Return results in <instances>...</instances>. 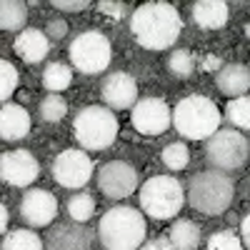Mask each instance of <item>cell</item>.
Returning <instances> with one entry per match:
<instances>
[{"label":"cell","mask_w":250,"mask_h":250,"mask_svg":"<svg viewBox=\"0 0 250 250\" xmlns=\"http://www.w3.org/2000/svg\"><path fill=\"white\" fill-rule=\"evenodd\" d=\"M183 20L180 13L163 0L143 3L130 15V33L138 40V45L148 50H168L180 38Z\"/></svg>","instance_id":"1"},{"label":"cell","mask_w":250,"mask_h":250,"mask_svg":"<svg viewBox=\"0 0 250 250\" xmlns=\"http://www.w3.org/2000/svg\"><path fill=\"white\" fill-rule=\"evenodd\" d=\"M148 225L140 210L128 205H115L98 220V240L105 250H135L143 245Z\"/></svg>","instance_id":"2"},{"label":"cell","mask_w":250,"mask_h":250,"mask_svg":"<svg viewBox=\"0 0 250 250\" xmlns=\"http://www.w3.org/2000/svg\"><path fill=\"white\" fill-rule=\"evenodd\" d=\"M220 118L215 100L205 95H185L173 110L175 130L188 140H210L220 130Z\"/></svg>","instance_id":"3"},{"label":"cell","mask_w":250,"mask_h":250,"mask_svg":"<svg viewBox=\"0 0 250 250\" xmlns=\"http://www.w3.org/2000/svg\"><path fill=\"white\" fill-rule=\"evenodd\" d=\"M235 185L220 170H203L188 183V203L203 215H220L233 203Z\"/></svg>","instance_id":"4"},{"label":"cell","mask_w":250,"mask_h":250,"mask_svg":"<svg viewBox=\"0 0 250 250\" xmlns=\"http://www.w3.org/2000/svg\"><path fill=\"white\" fill-rule=\"evenodd\" d=\"M75 140L85 150H105L118 138V118L110 108L88 105L75 115L73 123Z\"/></svg>","instance_id":"5"},{"label":"cell","mask_w":250,"mask_h":250,"mask_svg":"<svg viewBox=\"0 0 250 250\" xmlns=\"http://www.w3.org/2000/svg\"><path fill=\"white\" fill-rule=\"evenodd\" d=\"M185 203V190L173 175H155L140 188V208L153 220H170L180 213Z\"/></svg>","instance_id":"6"},{"label":"cell","mask_w":250,"mask_h":250,"mask_svg":"<svg viewBox=\"0 0 250 250\" xmlns=\"http://www.w3.org/2000/svg\"><path fill=\"white\" fill-rule=\"evenodd\" d=\"M250 158V143L235 128H223L205 143V160L213 170L230 173L245 165Z\"/></svg>","instance_id":"7"},{"label":"cell","mask_w":250,"mask_h":250,"mask_svg":"<svg viewBox=\"0 0 250 250\" xmlns=\"http://www.w3.org/2000/svg\"><path fill=\"white\" fill-rule=\"evenodd\" d=\"M68 53L75 70H80L83 75H98L110 65L113 48H110V40L100 30H85L75 35Z\"/></svg>","instance_id":"8"},{"label":"cell","mask_w":250,"mask_h":250,"mask_svg":"<svg viewBox=\"0 0 250 250\" xmlns=\"http://www.w3.org/2000/svg\"><path fill=\"white\" fill-rule=\"evenodd\" d=\"M98 188L110 200L128 198L138 188V170L125 160H110L98 170Z\"/></svg>","instance_id":"9"},{"label":"cell","mask_w":250,"mask_h":250,"mask_svg":"<svg viewBox=\"0 0 250 250\" xmlns=\"http://www.w3.org/2000/svg\"><path fill=\"white\" fill-rule=\"evenodd\" d=\"M93 175V160L85 150H75V148H68L62 150L60 155H55V163H53V178L62 185V188H83L88 185Z\"/></svg>","instance_id":"10"},{"label":"cell","mask_w":250,"mask_h":250,"mask_svg":"<svg viewBox=\"0 0 250 250\" xmlns=\"http://www.w3.org/2000/svg\"><path fill=\"white\" fill-rule=\"evenodd\" d=\"M133 128L143 135H160L170 128L173 110L163 98H140L133 108Z\"/></svg>","instance_id":"11"},{"label":"cell","mask_w":250,"mask_h":250,"mask_svg":"<svg viewBox=\"0 0 250 250\" xmlns=\"http://www.w3.org/2000/svg\"><path fill=\"white\" fill-rule=\"evenodd\" d=\"M0 175H3L8 185L28 188L40 175V163L35 160L30 150H10V153H3V158H0Z\"/></svg>","instance_id":"12"},{"label":"cell","mask_w":250,"mask_h":250,"mask_svg":"<svg viewBox=\"0 0 250 250\" xmlns=\"http://www.w3.org/2000/svg\"><path fill=\"white\" fill-rule=\"evenodd\" d=\"M55 215H58V200L43 188H33L20 200V218L30 228H45L55 220Z\"/></svg>","instance_id":"13"},{"label":"cell","mask_w":250,"mask_h":250,"mask_svg":"<svg viewBox=\"0 0 250 250\" xmlns=\"http://www.w3.org/2000/svg\"><path fill=\"white\" fill-rule=\"evenodd\" d=\"M100 95L105 100V105L110 110H125V108H135L138 103V83L130 73H113L103 80Z\"/></svg>","instance_id":"14"},{"label":"cell","mask_w":250,"mask_h":250,"mask_svg":"<svg viewBox=\"0 0 250 250\" xmlns=\"http://www.w3.org/2000/svg\"><path fill=\"white\" fill-rule=\"evenodd\" d=\"M93 235L95 233L80 223H62L50 230L45 240V250H90Z\"/></svg>","instance_id":"15"},{"label":"cell","mask_w":250,"mask_h":250,"mask_svg":"<svg viewBox=\"0 0 250 250\" xmlns=\"http://www.w3.org/2000/svg\"><path fill=\"white\" fill-rule=\"evenodd\" d=\"M215 85L223 95H230V100L243 98L250 90V68L243 62H228L215 73Z\"/></svg>","instance_id":"16"},{"label":"cell","mask_w":250,"mask_h":250,"mask_svg":"<svg viewBox=\"0 0 250 250\" xmlns=\"http://www.w3.org/2000/svg\"><path fill=\"white\" fill-rule=\"evenodd\" d=\"M30 133V113L18 105V103H5L0 110V135L3 140H23Z\"/></svg>","instance_id":"17"},{"label":"cell","mask_w":250,"mask_h":250,"mask_svg":"<svg viewBox=\"0 0 250 250\" xmlns=\"http://www.w3.org/2000/svg\"><path fill=\"white\" fill-rule=\"evenodd\" d=\"M15 53L23 58L25 62H43L48 50H50V40L43 30L38 28H25L15 38Z\"/></svg>","instance_id":"18"},{"label":"cell","mask_w":250,"mask_h":250,"mask_svg":"<svg viewBox=\"0 0 250 250\" xmlns=\"http://www.w3.org/2000/svg\"><path fill=\"white\" fill-rule=\"evenodd\" d=\"M193 23L205 30L223 28L228 23V3H223V0H198L193 5Z\"/></svg>","instance_id":"19"},{"label":"cell","mask_w":250,"mask_h":250,"mask_svg":"<svg viewBox=\"0 0 250 250\" xmlns=\"http://www.w3.org/2000/svg\"><path fill=\"white\" fill-rule=\"evenodd\" d=\"M168 238L175 245V250H195L200 245V225H195L188 218H180L173 223Z\"/></svg>","instance_id":"20"},{"label":"cell","mask_w":250,"mask_h":250,"mask_svg":"<svg viewBox=\"0 0 250 250\" xmlns=\"http://www.w3.org/2000/svg\"><path fill=\"white\" fill-rule=\"evenodd\" d=\"M25 20H28V5L23 0H3L0 3V25H3V30L23 33Z\"/></svg>","instance_id":"21"},{"label":"cell","mask_w":250,"mask_h":250,"mask_svg":"<svg viewBox=\"0 0 250 250\" xmlns=\"http://www.w3.org/2000/svg\"><path fill=\"white\" fill-rule=\"evenodd\" d=\"M70 83H73V70L65 65V62H50V65L43 70V85H45V90H50L55 95L60 90H65Z\"/></svg>","instance_id":"22"},{"label":"cell","mask_w":250,"mask_h":250,"mask_svg":"<svg viewBox=\"0 0 250 250\" xmlns=\"http://www.w3.org/2000/svg\"><path fill=\"white\" fill-rule=\"evenodd\" d=\"M225 118L233 128L240 130H250V95L235 98V100H228L225 105Z\"/></svg>","instance_id":"23"},{"label":"cell","mask_w":250,"mask_h":250,"mask_svg":"<svg viewBox=\"0 0 250 250\" xmlns=\"http://www.w3.org/2000/svg\"><path fill=\"white\" fill-rule=\"evenodd\" d=\"M68 215H70V220L73 223H88L90 218H93V213H95V200H93V195L90 193H78V195H70L68 198Z\"/></svg>","instance_id":"24"},{"label":"cell","mask_w":250,"mask_h":250,"mask_svg":"<svg viewBox=\"0 0 250 250\" xmlns=\"http://www.w3.org/2000/svg\"><path fill=\"white\" fill-rule=\"evenodd\" d=\"M0 250H43V240L33 230H13L3 238Z\"/></svg>","instance_id":"25"},{"label":"cell","mask_w":250,"mask_h":250,"mask_svg":"<svg viewBox=\"0 0 250 250\" xmlns=\"http://www.w3.org/2000/svg\"><path fill=\"white\" fill-rule=\"evenodd\" d=\"M38 115L43 118L45 123H60L62 118L68 115V103L62 100L60 95L50 93V95H45L43 100H40V105H38Z\"/></svg>","instance_id":"26"},{"label":"cell","mask_w":250,"mask_h":250,"mask_svg":"<svg viewBox=\"0 0 250 250\" xmlns=\"http://www.w3.org/2000/svg\"><path fill=\"white\" fill-rule=\"evenodd\" d=\"M160 155H163V163H165L168 170H183V168H188V163H190V150H188V145L178 143V140L165 145Z\"/></svg>","instance_id":"27"},{"label":"cell","mask_w":250,"mask_h":250,"mask_svg":"<svg viewBox=\"0 0 250 250\" xmlns=\"http://www.w3.org/2000/svg\"><path fill=\"white\" fill-rule=\"evenodd\" d=\"M168 70H170L175 78L188 80V78L193 75V70H195V60H193V55L188 53V50H175V53L168 58Z\"/></svg>","instance_id":"28"},{"label":"cell","mask_w":250,"mask_h":250,"mask_svg":"<svg viewBox=\"0 0 250 250\" xmlns=\"http://www.w3.org/2000/svg\"><path fill=\"white\" fill-rule=\"evenodd\" d=\"M0 98H3L5 103L10 100V95L15 93V88H18V80H20V73L15 70V65L10 60H3L0 62Z\"/></svg>","instance_id":"29"},{"label":"cell","mask_w":250,"mask_h":250,"mask_svg":"<svg viewBox=\"0 0 250 250\" xmlns=\"http://www.w3.org/2000/svg\"><path fill=\"white\" fill-rule=\"evenodd\" d=\"M205 250H243V243L238 240L235 233H230V230H220V233L210 235V240H208Z\"/></svg>","instance_id":"30"},{"label":"cell","mask_w":250,"mask_h":250,"mask_svg":"<svg viewBox=\"0 0 250 250\" xmlns=\"http://www.w3.org/2000/svg\"><path fill=\"white\" fill-rule=\"evenodd\" d=\"M98 10H100L103 15H108V18L120 20V18L125 15V3H120V0H100Z\"/></svg>","instance_id":"31"},{"label":"cell","mask_w":250,"mask_h":250,"mask_svg":"<svg viewBox=\"0 0 250 250\" xmlns=\"http://www.w3.org/2000/svg\"><path fill=\"white\" fill-rule=\"evenodd\" d=\"M45 35L53 38V40H60V38H65L68 35V23L62 18H53L48 20V25H45Z\"/></svg>","instance_id":"32"},{"label":"cell","mask_w":250,"mask_h":250,"mask_svg":"<svg viewBox=\"0 0 250 250\" xmlns=\"http://www.w3.org/2000/svg\"><path fill=\"white\" fill-rule=\"evenodd\" d=\"M88 5H90L88 0H53V8L62 10V13H80V10H85Z\"/></svg>","instance_id":"33"},{"label":"cell","mask_w":250,"mask_h":250,"mask_svg":"<svg viewBox=\"0 0 250 250\" xmlns=\"http://www.w3.org/2000/svg\"><path fill=\"white\" fill-rule=\"evenodd\" d=\"M140 250H175V245L170 243V238H153L148 240Z\"/></svg>","instance_id":"34"},{"label":"cell","mask_w":250,"mask_h":250,"mask_svg":"<svg viewBox=\"0 0 250 250\" xmlns=\"http://www.w3.org/2000/svg\"><path fill=\"white\" fill-rule=\"evenodd\" d=\"M203 68H205V70H215V73H220L223 60H220L218 55H208V58H205V62H203Z\"/></svg>","instance_id":"35"},{"label":"cell","mask_w":250,"mask_h":250,"mask_svg":"<svg viewBox=\"0 0 250 250\" xmlns=\"http://www.w3.org/2000/svg\"><path fill=\"white\" fill-rule=\"evenodd\" d=\"M240 235H243V243L250 248V213L243 218V225H240Z\"/></svg>","instance_id":"36"},{"label":"cell","mask_w":250,"mask_h":250,"mask_svg":"<svg viewBox=\"0 0 250 250\" xmlns=\"http://www.w3.org/2000/svg\"><path fill=\"white\" fill-rule=\"evenodd\" d=\"M0 230L8 235V208H5V205L0 208Z\"/></svg>","instance_id":"37"},{"label":"cell","mask_w":250,"mask_h":250,"mask_svg":"<svg viewBox=\"0 0 250 250\" xmlns=\"http://www.w3.org/2000/svg\"><path fill=\"white\" fill-rule=\"evenodd\" d=\"M245 35H248V38H250V23H248V25H245Z\"/></svg>","instance_id":"38"}]
</instances>
